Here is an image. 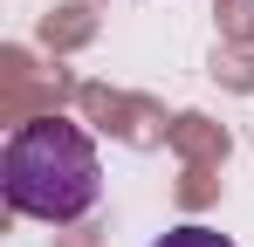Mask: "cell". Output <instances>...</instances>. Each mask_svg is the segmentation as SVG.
I'll list each match as a JSON object with an SVG mask.
<instances>
[{
	"mask_svg": "<svg viewBox=\"0 0 254 247\" xmlns=\"http://www.w3.org/2000/svg\"><path fill=\"white\" fill-rule=\"evenodd\" d=\"M0 185H7V206L28 213V220H48V227H69L83 220L96 192H103V165H96V144H89L83 124L69 117H35L21 124L0 151Z\"/></svg>",
	"mask_w": 254,
	"mask_h": 247,
	"instance_id": "obj_1",
	"label": "cell"
},
{
	"mask_svg": "<svg viewBox=\"0 0 254 247\" xmlns=\"http://www.w3.org/2000/svg\"><path fill=\"white\" fill-rule=\"evenodd\" d=\"M158 247H234L227 234H213V227H172Z\"/></svg>",
	"mask_w": 254,
	"mask_h": 247,
	"instance_id": "obj_2",
	"label": "cell"
}]
</instances>
